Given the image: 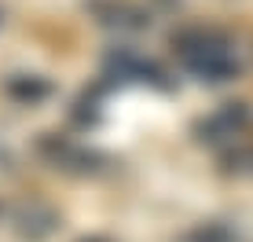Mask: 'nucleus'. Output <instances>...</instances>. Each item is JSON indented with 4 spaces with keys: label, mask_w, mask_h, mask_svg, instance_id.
Returning a JSON list of instances; mask_svg holds the SVG:
<instances>
[{
    "label": "nucleus",
    "mask_w": 253,
    "mask_h": 242,
    "mask_svg": "<svg viewBox=\"0 0 253 242\" xmlns=\"http://www.w3.org/2000/svg\"><path fill=\"white\" fill-rule=\"evenodd\" d=\"M44 151L51 154V161H55V169H77V172H92V169H99V165H92V161H103L99 154H92V151H81V147H74V143H66V140H44Z\"/></svg>",
    "instance_id": "obj_3"
},
{
    "label": "nucleus",
    "mask_w": 253,
    "mask_h": 242,
    "mask_svg": "<svg viewBox=\"0 0 253 242\" xmlns=\"http://www.w3.org/2000/svg\"><path fill=\"white\" fill-rule=\"evenodd\" d=\"M246 121H250V107L246 103H228L224 110L209 114L202 125H198V140H206V143L231 140V136H239L242 128H246Z\"/></svg>",
    "instance_id": "obj_2"
},
{
    "label": "nucleus",
    "mask_w": 253,
    "mask_h": 242,
    "mask_svg": "<svg viewBox=\"0 0 253 242\" xmlns=\"http://www.w3.org/2000/svg\"><path fill=\"white\" fill-rule=\"evenodd\" d=\"M77 242H110L107 235H88V239H77Z\"/></svg>",
    "instance_id": "obj_4"
},
{
    "label": "nucleus",
    "mask_w": 253,
    "mask_h": 242,
    "mask_svg": "<svg viewBox=\"0 0 253 242\" xmlns=\"http://www.w3.org/2000/svg\"><path fill=\"white\" fill-rule=\"evenodd\" d=\"M172 51H176L180 66L191 77H198V81L220 84V81H231L239 74L235 44L220 30H209V26H191V30L176 33L172 37Z\"/></svg>",
    "instance_id": "obj_1"
}]
</instances>
